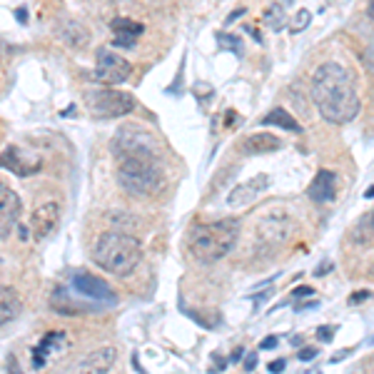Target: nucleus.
I'll list each match as a JSON object with an SVG mask.
<instances>
[{
  "instance_id": "nucleus-19",
  "label": "nucleus",
  "mask_w": 374,
  "mask_h": 374,
  "mask_svg": "<svg viewBox=\"0 0 374 374\" xmlns=\"http://www.w3.org/2000/svg\"><path fill=\"white\" fill-rule=\"evenodd\" d=\"M279 148H282V143H279V137H274L272 132H255V135H250L242 143V153L247 155H267Z\"/></svg>"
},
{
  "instance_id": "nucleus-38",
  "label": "nucleus",
  "mask_w": 374,
  "mask_h": 374,
  "mask_svg": "<svg viewBox=\"0 0 374 374\" xmlns=\"http://www.w3.org/2000/svg\"><path fill=\"white\" fill-rule=\"evenodd\" d=\"M369 274H372V277H374V267H372V272H369Z\"/></svg>"
},
{
  "instance_id": "nucleus-6",
  "label": "nucleus",
  "mask_w": 374,
  "mask_h": 374,
  "mask_svg": "<svg viewBox=\"0 0 374 374\" xmlns=\"http://www.w3.org/2000/svg\"><path fill=\"white\" fill-rule=\"evenodd\" d=\"M112 155L122 158H155L158 160V143L148 130L135 125H125L117 130L112 140Z\"/></svg>"
},
{
  "instance_id": "nucleus-4",
  "label": "nucleus",
  "mask_w": 374,
  "mask_h": 374,
  "mask_svg": "<svg viewBox=\"0 0 374 374\" xmlns=\"http://www.w3.org/2000/svg\"><path fill=\"white\" fill-rule=\"evenodd\" d=\"M117 185L127 195L150 197L163 190V170L155 158H122L117 163Z\"/></svg>"
},
{
  "instance_id": "nucleus-3",
  "label": "nucleus",
  "mask_w": 374,
  "mask_h": 374,
  "mask_svg": "<svg viewBox=\"0 0 374 374\" xmlns=\"http://www.w3.org/2000/svg\"><path fill=\"white\" fill-rule=\"evenodd\" d=\"M93 259L105 272L115 277H127L130 272H135V267L143 259V242L135 235L120 230L103 232L93 250Z\"/></svg>"
},
{
  "instance_id": "nucleus-10",
  "label": "nucleus",
  "mask_w": 374,
  "mask_h": 374,
  "mask_svg": "<svg viewBox=\"0 0 374 374\" xmlns=\"http://www.w3.org/2000/svg\"><path fill=\"white\" fill-rule=\"evenodd\" d=\"M68 334L65 332H48L45 337L37 342V347L33 349V367L40 369L45 367V364L50 362V359H55L58 354H63L65 349H68Z\"/></svg>"
},
{
  "instance_id": "nucleus-17",
  "label": "nucleus",
  "mask_w": 374,
  "mask_h": 374,
  "mask_svg": "<svg viewBox=\"0 0 374 374\" xmlns=\"http://www.w3.org/2000/svg\"><path fill=\"white\" fill-rule=\"evenodd\" d=\"M0 168H8L11 173L21 175V177H25V175H33L37 168H40V160L33 158V160H23V153L18 148H8L6 153H3V158H0Z\"/></svg>"
},
{
  "instance_id": "nucleus-12",
  "label": "nucleus",
  "mask_w": 374,
  "mask_h": 374,
  "mask_svg": "<svg viewBox=\"0 0 374 374\" xmlns=\"http://www.w3.org/2000/svg\"><path fill=\"white\" fill-rule=\"evenodd\" d=\"M267 185H269V177L264 173L257 175V177H252V180H247V182L238 185V187H235V190L227 195V205H230V207L250 205V202H255L264 190H267Z\"/></svg>"
},
{
  "instance_id": "nucleus-20",
  "label": "nucleus",
  "mask_w": 374,
  "mask_h": 374,
  "mask_svg": "<svg viewBox=\"0 0 374 374\" xmlns=\"http://www.w3.org/2000/svg\"><path fill=\"white\" fill-rule=\"evenodd\" d=\"M262 125H274V127H279V130H287V132H302V125L292 117V112L285 110V107L269 110L267 115L262 117Z\"/></svg>"
},
{
  "instance_id": "nucleus-1",
  "label": "nucleus",
  "mask_w": 374,
  "mask_h": 374,
  "mask_svg": "<svg viewBox=\"0 0 374 374\" xmlns=\"http://www.w3.org/2000/svg\"><path fill=\"white\" fill-rule=\"evenodd\" d=\"M312 100L332 125H347L359 115V93L352 70L339 63H322L312 78Z\"/></svg>"
},
{
  "instance_id": "nucleus-7",
  "label": "nucleus",
  "mask_w": 374,
  "mask_h": 374,
  "mask_svg": "<svg viewBox=\"0 0 374 374\" xmlns=\"http://www.w3.org/2000/svg\"><path fill=\"white\" fill-rule=\"evenodd\" d=\"M132 65L122 55L112 53L110 48L98 50V65L93 70V80L100 85H120L130 78Z\"/></svg>"
},
{
  "instance_id": "nucleus-36",
  "label": "nucleus",
  "mask_w": 374,
  "mask_h": 374,
  "mask_svg": "<svg viewBox=\"0 0 374 374\" xmlns=\"http://www.w3.org/2000/svg\"><path fill=\"white\" fill-rule=\"evenodd\" d=\"M367 13H369V18L374 21V0H369V8H367Z\"/></svg>"
},
{
  "instance_id": "nucleus-37",
  "label": "nucleus",
  "mask_w": 374,
  "mask_h": 374,
  "mask_svg": "<svg viewBox=\"0 0 374 374\" xmlns=\"http://www.w3.org/2000/svg\"><path fill=\"white\" fill-rule=\"evenodd\" d=\"M364 197H374V185H372V187H369L367 192H364Z\"/></svg>"
},
{
  "instance_id": "nucleus-24",
  "label": "nucleus",
  "mask_w": 374,
  "mask_h": 374,
  "mask_svg": "<svg viewBox=\"0 0 374 374\" xmlns=\"http://www.w3.org/2000/svg\"><path fill=\"white\" fill-rule=\"evenodd\" d=\"M264 23H267L269 30H282L285 28V11H282V6L279 3H274V6L267 8V13H264Z\"/></svg>"
},
{
  "instance_id": "nucleus-39",
  "label": "nucleus",
  "mask_w": 374,
  "mask_h": 374,
  "mask_svg": "<svg viewBox=\"0 0 374 374\" xmlns=\"http://www.w3.org/2000/svg\"><path fill=\"white\" fill-rule=\"evenodd\" d=\"M290 3H292V0H290Z\"/></svg>"
},
{
  "instance_id": "nucleus-9",
  "label": "nucleus",
  "mask_w": 374,
  "mask_h": 374,
  "mask_svg": "<svg viewBox=\"0 0 374 374\" xmlns=\"http://www.w3.org/2000/svg\"><path fill=\"white\" fill-rule=\"evenodd\" d=\"M23 212V202L18 192H13L6 182H0V240H6L18 225Z\"/></svg>"
},
{
  "instance_id": "nucleus-27",
  "label": "nucleus",
  "mask_w": 374,
  "mask_h": 374,
  "mask_svg": "<svg viewBox=\"0 0 374 374\" xmlns=\"http://www.w3.org/2000/svg\"><path fill=\"white\" fill-rule=\"evenodd\" d=\"M297 357H300L302 362H310V359H315V357H317V349H315V347H302Z\"/></svg>"
},
{
  "instance_id": "nucleus-22",
  "label": "nucleus",
  "mask_w": 374,
  "mask_h": 374,
  "mask_svg": "<svg viewBox=\"0 0 374 374\" xmlns=\"http://www.w3.org/2000/svg\"><path fill=\"white\" fill-rule=\"evenodd\" d=\"M60 35H63L73 48H83L85 42H88V33H85V28L78 25V23H68V25H65V33H60Z\"/></svg>"
},
{
  "instance_id": "nucleus-25",
  "label": "nucleus",
  "mask_w": 374,
  "mask_h": 374,
  "mask_svg": "<svg viewBox=\"0 0 374 374\" xmlns=\"http://www.w3.org/2000/svg\"><path fill=\"white\" fill-rule=\"evenodd\" d=\"M310 21H312V13L307 11V8H302V11H297V13H295V18H292L290 30H292V33H302L307 25H310Z\"/></svg>"
},
{
  "instance_id": "nucleus-14",
  "label": "nucleus",
  "mask_w": 374,
  "mask_h": 374,
  "mask_svg": "<svg viewBox=\"0 0 374 374\" xmlns=\"http://www.w3.org/2000/svg\"><path fill=\"white\" fill-rule=\"evenodd\" d=\"M110 30H112V45L115 48H132L137 42V37L145 33L143 23H135L130 18H115L110 21Z\"/></svg>"
},
{
  "instance_id": "nucleus-26",
  "label": "nucleus",
  "mask_w": 374,
  "mask_h": 374,
  "mask_svg": "<svg viewBox=\"0 0 374 374\" xmlns=\"http://www.w3.org/2000/svg\"><path fill=\"white\" fill-rule=\"evenodd\" d=\"M317 337H320V342H329V339L334 337V329L329 325H322L320 329H317Z\"/></svg>"
},
{
  "instance_id": "nucleus-32",
  "label": "nucleus",
  "mask_w": 374,
  "mask_h": 374,
  "mask_svg": "<svg viewBox=\"0 0 374 374\" xmlns=\"http://www.w3.org/2000/svg\"><path fill=\"white\" fill-rule=\"evenodd\" d=\"M242 16H245V8H238V11H235L230 18H227V25H230V23H235V21H240Z\"/></svg>"
},
{
  "instance_id": "nucleus-11",
  "label": "nucleus",
  "mask_w": 374,
  "mask_h": 374,
  "mask_svg": "<svg viewBox=\"0 0 374 374\" xmlns=\"http://www.w3.org/2000/svg\"><path fill=\"white\" fill-rule=\"evenodd\" d=\"M60 222V207L58 202H42L40 207H35L30 217L33 225V238L35 240H45L48 235H53L55 227Z\"/></svg>"
},
{
  "instance_id": "nucleus-13",
  "label": "nucleus",
  "mask_w": 374,
  "mask_h": 374,
  "mask_svg": "<svg viewBox=\"0 0 374 374\" xmlns=\"http://www.w3.org/2000/svg\"><path fill=\"white\" fill-rule=\"evenodd\" d=\"M334 195H337V175L332 170H320L307 187V197L317 205H327L334 200Z\"/></svg>"
},
{
  "instance_id": "nucleus-5",
  "label": "nucleus",
  "mask_w": 374,
  "mask_h": 374,
  "mask_svg": "<svg viewBox=\"0 0 374 374\" xmlns=\"http://www.w3.org/2000/svg\"><path fill=\"white\" fill-rule=\"evenodd\" d=\"M85 105H88L93 117L112 120V117H122L135 110V98L130 93H120V90H112V88L88 90L85 93Z\"/></svg>"
},
{
  "instance_id": "nucleus-33",
  "label": "nucleus",
  "mask_w": 374,
  "mask_h": 374,
  "mask_svg": "<svg viewBox=\"0 0 374 374\" xmlns=\"http://www.w3.org/2000/svg\"><path fill=\"white\" fill-rule=\"evenodd\" d=\"M16 18L23 23V25H25V23H28V11H25V8H18V11H16Z\"/></svg>"
},
{
  "instance_id": "nucleus-18",
  "label": "nucleus",
  "mask_w": 374,
  "mask_h": 374,
  "mask_svg": "<svg viewBox=\"0 0 374 374\" xmlns=\"http://www.w3.org/2000/svg\"><path fill=\"white\" fill-rule=\"evenodd\" d=\"M21 310H23V302L18 297V292L13 287L0 285V327H6L13 320H18Z\"/></svg>"
},
{
  "instance_id": "nucleus-8",
  "label": "nucleus",
  "mask_w": 374,
  "mask_h": 374,
  "mask_svg": "<svg viewBox=\"0 0 374 374\" xmlns=\"http://www.w3.org/2000/svg\"><path fill=\"white\" fill-rule=\"evenodd\" d=\"M70 285H73L75 295L95 302V305H117V297H115V292L110 290V285L103 282L100 277H95V274L78 269V272L70 277Z\"/></svg>"
},
{
  "instance_id": "nucleus-15",
  "label": "nucleus",
  "mask_w": 374,
  "mask_h": 374,
  "mask_svg": "<svg viewBox=\"0 0 374 374\" xmlns=\"http://www.w3.org/2000/svg\"><path fill=\"white\" fill-rule=\"evenodd\" d=\"M117 362L115 347H100L93 349L88 357H83L78 362V372H110Z\"/></svg>"
},
{
  "instance_id": "nucleus-2",
  "label": "nucleus",
  "mask_w": 374,
  "mask_h": 374,
  "mask_svg": "<svg viewBox=\"0 0 374 374\" xmlns=\"http://www.w3.org/2000/svg\"><path fill=\"white\" fill-rule=\"evenodd\" d=\"M238 235H240V220H235V217L195 225L190 230V235H187V250H190L192 259H197L200 264L220 262L235 247Z\"/></svg>"
},
{
  "instance_id": "nucleus-29",
  "label": "nucleus",
  "mask_w": 374,
  "mask_h": 374,
  "mask_svg": "<svg viewBox=\"0 0 374 374\" xmlns=\"http://www.w3.org/2000/svg\"><path fill=\"white\" fill-rule=\"evenodd\" d=\"M287 367V362H285V359H277V362H269V372H282V369H285Z\"/></svg>"
},
{
  "instance_id": "nucleus-16",
  "label": "nucleus",
  "mask_w": 374,
  "mask_h": 374,
  "mask_svg": "<svg viewBox=\"0 0 374 374\" xmlns=\"http://www.w3.org/2000/svg\"><path fill=\"white\" fill-rule=\"evenodd\" d=\"M290 230H292V225L285 215H269L267 220L259 225V235H262V240H267L269 245L285 242L287 235H290Z\"/></svg>"
},
{
  "instance_id": "nucleus-23",
  "label": "nucleus",
  "mask_w": 374,
  "mask_h": 374,
  "mask_svg": "<svg viewBox=\"0 0 374 374\" xmlns=\"http://www.w3.org/2000/svg\"><path fill=\"white\" fill-rule=\"evenodd\" d=\"M217 45H220L222 50H230V53H238L240 58L245 55V45L242 40H240L238 35H230V33H217Z\"/></svg>"
},
{
  "instance_id": "nucleus-28",
  "label": "nucleus",
  "mask_w": 374,
  "mask_h": 374,
  "mask_svg": "<svg viewBox=\"0 0 374 374\" xmlns=\"http://www.w3.org/2000/svg\"><path fill=\"white\" fill-rule=\"evenodd\" d=\"M255 367H257V354L250 352V354H247V359H245V372H252Z\"/></svg>"
},
{
  "instance_id": "nucleus-31",
  "label": "nucleus",
  "mask_w": 374,
  "mask_h": 374,
  "mask_svg": "<svg viewBox=\"0 0 374 374\" xmlns=\"http://www.w3.org/2000/svg\"><path fill=\"white\" fill-rule=\"evenodd\" d=\"M369 297V292H359V295H352L349 297V305H359V302H364Z\"/></svg>"
},
{
  "instance_id": "nucleus-34",
  "label": "nucleus",
  "mask_w": 374,
  "mask_h": 374,
  "mask_svg": "<svg viewBox=\"0 0 374 374\" xmlns=\"http://www.w3.org/2000/svg\"><path fill=\"white\" fill-rule=\"evenodd\" d=\"M245 357V349L240 347V349H235V352H232V357H230V362H240V359Z\"/></svg>"
},
{
  "instance_id": "nucleus-35",
  "label": "nucleus",
  "mask_w": 374,
  "mask_h": 374,
  "mask_svg": "<svg viewBox=\"0 0 374 374\" xmlns=\"http://www.w3.org/2000/svg\"><path fill=\"white\" fill-rule=\"evenodd\" d=\"M310 295H312L310 287H297L295 290V297H310Z\"/></svg>"
},
{
  "instance_id": "nucleus-21",
  "label": "nucleus",
  "mask_w": 374,
  "mask_h": 374,
  "mask_svg": "<svg viewBox=\"0 0 374 374\" xmlns=\"http://www.w3.org/2000/svg\"><path fill=\"white\" fill-rule=\"evenodd\" d=\"M352 240L357 245H369L374 242V212L362 215L352 227Z\"/></svg>"
},
{
  "instance_id": "nucleus-30",
  "label": "nucleus",
  "mask_w": 374,
  "mask_h": 374,
  "mask_svg": "<svg viewBox=\"0 0 374 374\" xmlns=\"http://www.w3.org/2000/svg\"><path fill=\"white\" fill-rule=\"evenodd\" d=\"M259 347H262V349H272V347H277V337H264L262 342H259Z\"/></svg>"
}]
</instances>
